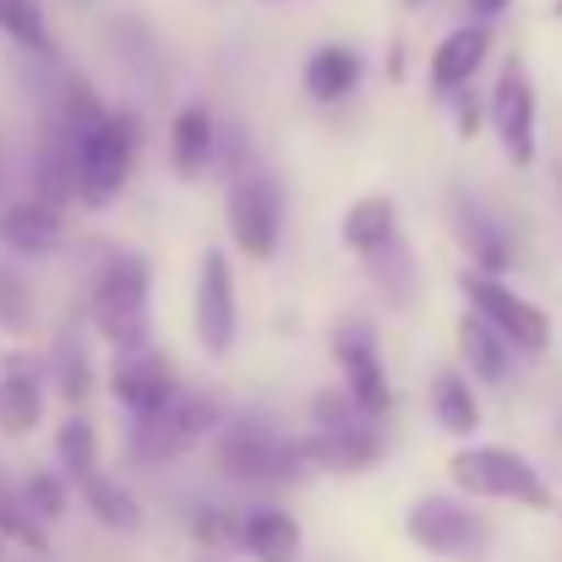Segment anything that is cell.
<instances>
[{"instance_id":"2e32d148","label":"cell","mask_w":562,"mask_h":562,"mask_svg":"<svg viewBox=\"0 0 562 562\" xmlns=\"http://www.w3.org/2000/svg\"><path fill=\"white\" fill-rule=\"evenodd\" d=\"M486 55H492V27H486V22H459V27H448V33L437 38L431 60H426V82H431V93L448 99V93L470 88L475 71L486 66Z\"/></svg>"},{"instance_id":"d6986e66","label":"cell","mask_w":562,"mask_h":562,"mask_svg":"<svg viewBox=\"0 0 562 562\" xmlns=\"http://www.w3.org/2000/svg\"><path fill=\"white\" fill-rule=\"evenodd\" d=\"M213 165H218V115L207 104L176 110V121H170V170H176V181L196 187Z\"/></svg>"},{"instance_id":"4316f807","label":"cell","mask_w":562,"mask_h":562,"mask_svg":"<svg viewBox=\"0 0 562 562\" xmlns=\"http://www.w3.org/2000/svg\"><path fill=\"white\" fill-rule=\"evenodd\" d=\"M0 33L27 55L55 60V33H49V16L38 0H0Z\"/></svg>"},{"instance_id":"8fae6325","label":"cell","mask_w":562,"mask_h":562,"mask_svg":"<svg viewBox=\"0 0 562 562\" xmlns=\"http://www.w3.org/2000/svg\"><path fill=\"white\" fill-rule=\"evenodd\" d=\"M191 334L202 356L224 361L240 339V306H235V268L224 246H207L196 257V290H191Z\"/></svg>"},{"instance_id":"52a82bcc","label":"cell","mask_w":562,"mask_h":562,"mask_svg":"<svg viewBox=\"0 0 562 562\" xmlns=\"http://www.w3.org/2000/svg\"><path fill=\"white\" fill-rule=\"evenodd\" d=\"M404 536H409V547H420L426 558L475 562L486 547H492V519H486L470 497L426 492V497L409 503V514H404Z\"/></svg>"},{"instance_id":"d6a6232c","label":"cell","mask_w":562,"mask_h":562,"mask_svg":"<svg viewBox=\"0 0 562 562\" xmlns=\"http://www.w3.org/2000/svg\"><path fill=\"white\" fill-rule=\"evenodd\" d=\"M508 5H514V0H464V22H486V27H492Z\"/></svg>"},{"instance_id":"484cf974","label":"cell","mask_w":562,"mask_h":562,"mask_svg":"<svg viewBox=\"0 0 562 562\" xmlns=\"http://www.w3.org/2000/svg\"><path fill=\"white\" fill-rule=\"evenodd\" d=\"M55 470H60L71 486L99 470V426H93L82 409H71V415L55 426Z\"/></svg>"},{"instance_id":"3957f363","label":"cell","mask_w":562,"mask_h":562,"mask_svg":"<svg viewBox=\"0 0 562 562\" xmlns=\"http://www.w3.org/2000/svg\"><path fill=\"white\" fill-rule=\"evenodd\" d=\"M448 481L470 503H514V508H530V514H547L558 503L552 486H547V475L519 448H497V442L459 448L448 459Z\"/></svg>"},{"instance_id":"f1b7e54d","label":"cell","mask_w":562,"mask_h":562,"mask_svg":"<svg viewBox=\"0 0 562 562\" xmlns=\"http://www.w3.org/2000/svg\"><path fill=\"white\" fill-rule=\"evenodd\" d=\"M33 317H38V301H33L27 273L0 262V334L22 339V334H33Z\"/></svg>"},{"instance_id":"9a60e30c","label":"cell","mask_w":562,"mask_h":562,"mask_svg":"<svg viewBox=\"0 0 562 562\" xmlns=\"http://www.w3.org/2000/svg\"><path fill=\"white\" fill-rule=\"evenodd\" d=\"M44 393H49V382H44V361L38 356H22V350L0 356V431L5 437L38 431Z\"/></svg>"},{"instance_id":"cb8c5ba5","label":"cell","mask_w":562,"mask_h":562,"mask_svg":"<svg viewBox=\"0 0 562 562\" xmlns=\"http://www.w3.org/2000/svg\"><path fill=\"white\" fill-rule=\"evenodd\" d=\"M431 415H437V426L448 437H475L481 431V420H486L481 393H475V382L459 372V367H442V372L431 376Z\"/></svg>"},{"instance_id":"d590c367","label":"cell","mask_w":562,"mask_h":562,"mask_svg":"<svg viewBox=\"0 0 562 562\" xmlns=\"http://www.w3.org/2000/svg\"><path fill=\"white\" fill-rule=\"evenodd\" d=\"M262 5H284V0H262Z\"/></svg>"},{"instance_id":"8d00e7d4","label":"cell","mask_w":562,"mask_h":562,"mask_svg":"<svg viewBox=\"0 0 562 562\" xmlns=\"http://www.w3.org/2000/svg\"><path fill=\"white\" fill-rule=\"evenodd\" d=\"M202 562H213V558H202Z\"/></svg>"},{"instance_id":"4dcf8cb0","label":"cell","mask_w":562,"mask_h":562,"mask_svg":"<svg viewBox=\"0 0 562 562\" xmlns=\"http://www.w3.org/2000/svg\"><path fill=\"white\" fill-rule=\"evenodd\" d=\"M356 420H372V415H361L345 387H323L312 398V431H334V426H356Z\"/></svg>"},{"instance_id":"d4e9b609","label":"cell","mask_w":562,"mask_h":562,"mask_svg":"<svg viewBox=\"0 0 562 562\" xmlns=\"http://www.w3.org/2000/svg\"><path fill=\"white\" fill-rule=\"evenodd\" d=\"M44 382H49L55 398H66L71 409H82V404L93 398V361H88L82 339H71V334L55 339V350L44 356Z\"/></svg>"},{"instance_id":"7a4b0ae2","label":"cell","mask_w":562,"mask_h":562,"mask_svg":"<svg viewBox=\"0 0 562 562\" xmlns=\"http://www.w3.org/2000/svg\"><path fill=\"white\" fill-rule=\"evenodd\" d=\"M207 459L224 481L235 486H290L295 475H306V459L290 437H279V426L262 409H235L218 420V431L207 437Z\"/></svg>"},{"instance_id":"1f68e13d","label":"cell","mask_w":562,"mask_h":562,"mask_svg":"<svg viewBox=\"0 0 562 562\" xmlns=\"http://www.w3.org/2000/svg\"><path fill=\"white\" fill-rule=\"evenodd\" d=\"M448 115H453V132H459L464 143L481 137V126H486V93H475V82L459 88V93H448Z\"/></svg>"},{"instance_id":"30bf717a","label":"cell","mask_w":562,"mask_h":562,"mask_svg":"<svg viewBox=\"0 0 562 562\" xmlns=\"http://www.w3.org/2000/svg\"><path fill=\"white\" fill-rule=\"evenodd\" d=\"M328 356L339 367V387L356 398V409L382 420L393 409V382H387V367H382V339H376L372 317H345L328 334Z\"/></svg>"},{"instance_id":"4fadbf2b","label":"cell","mask_w":562,"mask_h":562,"mask_svg":"<svg viewBox=\"0 0 562 562\" xmlns=\"http://www.w3.org/2000/svg\"><path fill=\"white\" fill-rule=\"evenodd\" d=\"M448 218H453V235L470 251V268L475 273L503 279V268H514V229L497 213H486V202H475L470 191H453L448 196Z\"/></svg>"},{"instance_id":"5bb4252c","label":"cell","mask_w":562,"mask_h":562,"mask_svg":"<svg viewBox=\"0 0 562 562\" xmlns=\"http://www.w3.org/2000/svg\"><path fill=\"white\" fill-rule=\"evenodd\" d=\"M306 470H339V475H361L382 459V426L376 420H356V426H334V431H312L295 442Z\"/></svg>"},{"instance_id":"ac0fdd59","label":"cell","mask_w":562,"mask_h":562,"mask_svg":"<svg viewBox=\"0 0 562 562\" xmlns=\"http://www.w3.org/2000/svg\"><path fill=\"white\" fill-rule=\"evenodd\" d=\"M240 552L251 562H301L306 552V530L290 508L279 503H257L240 514Z\"/></svg>"},{"instance_id":"f546056e","label":"cell","mask_w":562,"mask_h":562,"mask_svg":"<svg viewBox=\"0 0 562 562\" xmlns=\"http://www.w3.org/2000/svg\"><path fill=\"white\" fill-rule=\"evenodd\" d=\"M16 497H22V508H27L38 525H55V519L66 514V503H71V481H66L60 470H33Z\"/></svg>"},{"instance_id":"6da1fadb","label":"cell","mask_w":562,"mask_h":562,"mask_svg":"<svg viewBox=\"0 0 562 562\" xmlns=\"http://www.w3.org/2000/svg\"><path fill=\"white\" fill-rule=\"evenodd\" d=\"M154 262L143 251H110L88 284V323L93 334L115 350V356H132V350H148V334H154Z\"/></svg>"},{"instance_id":"e575fe53","label":"cell","mask_w":562,"mask_h":562,"mask_svg":"<svg viewBox=\"0 0 562 562\" xmlns=\"http://www.w3.org/2000/svg\"><path fill=\"white\" fill-rule=\"evenodd\" d=\"M404 5H426V0H404Z\"/></svg>"},{"instance_id":"5b68a950","label":"cell","mask_w":562,"mask_h":562,"mask_svg":"<svg viewBox=\"0 0 562 562\" xmlns=\"http://www.w3.org/2000/svg\"><path fill=\"white\" fill-rule=\"evenodd\" d=\"M137 154H143V121H137V110L121 104L88 137H77V202L93 213L110 207L132 181Z\"/></svg>"},{"instance_id":"7402d4cb","label":"cell","mask_w":562,"mask_h":562,"mask_svg":"<svg viewBox=\"0 0 562 562\" xmlns=\"http://www.w3.org/2000/svg\"><path fill=\"white\" fill-rule=\"evenodd\" d=\"M453 339H459V361H464V376H475V382H486V387H503L508 376H514V350H508V339H497L475 312H459V328H453Z\"/></svg>"},{"instance_id":"ba28073f","label":"cell","mask_w":562,"mask_h":562,"mask_svg":"<svg viewBox=\"0 0 562 562\" xmlns=\"http://www.w3.org/2000/svg\"><path fill=\"white\" fill-rule=\"evenodd\" d=\"M224 224L229 246L251 262H273L284 240V187L273 170H240L224 196Z\"/></svg>"},{"instance_id":"277c9868","label":"cell","mask_w":562,"mask_h":562,"mask_svg":"<svg viewBox=\"0 0 562 562\" xmlns=\"http://www.w3.org/2000/svg\"><path fill=\"white\" fill-rule=\"evenodd\" d=\"M218 420H224L218 393H191V387H181L159 415L132 420V431H126V459H132V464H143V470L176 464V459L196 453V448L218 431Z\"/></svg>"},{"instance_id":"44dd1931","label":"cell","mask_w":562,"mask_h":562,"mask_svg":"<svg viewBox=\"0 0 562 562\" xmlns=\"http://www.w3.org/2000/svg\"><path fill=\"white\" fill-rule=\"evenodd\" d=\"M367 77V60L356 44H317L301 66V88L317 99V104H345Z\"/></svg>"},{"instance_id":"83f0119b","label":"cell","mask_w":562,"mask_h":562,"mask_svg":"<svg viewBox=\"0 0 562 562\" xmlns=\"http://www.w3.org/2000/svg\"><path fill=\"white\" fill-rule=\"evenodd\" d=\"M191 541L207 552V558H224V552H240V514L224 508V503H196L187 519Z\"/></svg>"},{"instance_id":"603a6c76","label":"cell","mask_w":562,"mask_h":562,"mask_svg":"<svg viewBox=\"0 0 562 562\" xmlns=\"http://www.w3.org/2000/svg\"><path fill=\"white\" fill-rule=\"evenodd\" d=\"M77 497H82V508H88L104 530H115V536H137V530H143V503H137V492H132L126 481L93 470L88 481H77Z\"/></svg>"},{"instance_id":"ffe728a7","label":"cell","mask_w":562,"mask_h":562,"mask_svg":"<svg viewBox=\"0 0 562 562\" xmlns=\"http://www.w3.org/2000/svg\"><path fill=\"white\" fill-rule=\"evenodd\" d=\"M398 235H404V229H398V202H393L387 191H367V196H356V202L345 207L339 240H345V251H350L356 262H372L376 251H387Z\"/></svg>"},{"instance_id":"9c48e42d","label":"cell","mask_w":562,"mask_h":562,"mask_svg":"<svg viewBox=\"0 0 562 562\" xmlns=\"http://www.w3.org/2000/svg\"><path fill=\"white\" fill-rule=\"evenodd\" d=\"M486 126L503 148V159L514 170L536 165V126H541V104H536V77L525 55H508L497 66V82L486 93Z\"/></svg>"},{"instance_id":"e0dca14e","label":"cell","mask_w":562,"mask_h":562,"mask_svg":"<svg viewBox=\"0 0 562 562\" xmlns=\"http://www.w3.org/2000/svg\"><path fill=\"white\" fill-rule=\"evenodd\" d=\"M0 246L11 257H27V262L55 257L66 246V213L38 202V196H16L0 207Z\"/></svg>"},{"instance_id":"836d02e7","label":"cell","mask_w":562,"mask_h":562,"mask_svg":"<svg viewBox=\"0 0 562 562\" xmlns=\"http://www.w3.org/2000/svg\"><path fill=\"white\" fill-rule=\"evenodd\" d=\"M552 11H558V22H562V0H558V5H552Z\"/></svg>"},{"instance_id":"7c38bea8","label":"cell","mask_w":562,"mask_h":562,"mask_svg":"<svg viewBox=\"0 0 562 562\" xmlns=\"http://www.w3.org/2000/svg\"><path fill=\"white\" fill-rule=\"evenodd\" d=\"M181 393V372L165 350H132V356H115V372H110V398L132 415V420H148L159 415L170 398Z\"/></svg>"},{"instance_id":"8992f818","label":"cell","mask_w":562,"mask_h":562,"mask_svg":"<svg viewBox=\"0 0 562 562\" xmlns=\"http://www.w3.org/2000/svg\"><path fill=\"white\" fill-rule=\"evenodd\" d=\"M459 295H464V312H475L497 339H508L514 356H547L552 350V317L519 295L508 279H492V273H475V268H459Z\"/></svg>"}]
</instances>
